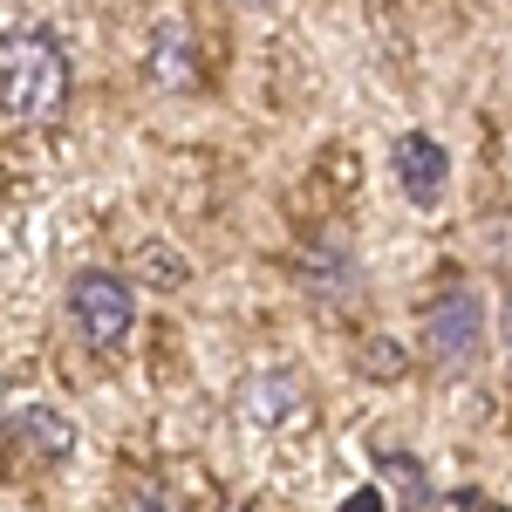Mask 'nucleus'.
I'll return each mask as SVG.
<instances>
[{"mask_svg":"<svg viewBox=\"0 0 512 512\" xmlns=\"http://www.w3.org/2000/svg\"><path fill=\"white\" fill-rule=\"evenodd\" d=\"M69 48L48 35V28H14L0 35V117L14 130H48V123L69 110Z\"/></svg>","mask_w":512,"mask_h":512,"instance_id":"1","label":"nucleus"},{"mask_svg":"<svg viewBox=\"0 0 512 512\" xmlns=\"http://www.w3.org/2000/svg\"><path fill=\"white\" fill-rule=\"evenodd\" d=\"M69 328L89 355H117L137 328V294L117 267H82L69 280Z\"/></svg>","mask_w":512,"mask_h":512,"instance_id":"2","label":"nucleus"},{"mask_svg":"<svg viewBox=\"0 0 512 512\" xmlns=\"http://www.w3.org/2000/svg\"><path fill=\"white\" fill-rule=\"evenodd\" d=\"M485 335H492V315H485V294H478L472 280H451L424 308V355H431L437 369H451V376L485 355Z\"/></svg>","mask_w":512,"mask_h":512,"instance_id":"3","label":"nucleus"},{"mask_svg":"<svg viewBox=\"0 0 512 512\" xmlns=\"http://www.w3.org/2000/svg\"><path fill=\"white\" fill-rule=\"evenodd\" d=\"M294 280H301V294L328 308V315H342L362 301V260H355V246L342 233H308L294 246Z\"/></svg>","mask_w":512,"mask_h":512,"instance_id":"4","label":"nucleus"},{"mask_svg":"<svg viewBox=\"0 0 512 512\" xmlns=\"http://www.w3.org/2000/svg\"><path fill=\"white\" fill-rule=\"evenodd\" d=\"M390 178H396V192L410 198L417 212H437L444 192H451V151H444V137H431V130H403V137L390 144Z\"/></svg>","mask_w":512,"mask_h":512,"instance_id":"5","label":"nucleus"},{"mask_svg":"<svg viewBox=\"0 0 512 512\" xmlns=\"http://www.w3.org/2000/svg\"><path fill=\"white\" fill-rule=\"evenodd\" d=\"M144 82L158 96H192L198 89V48H192V28L178 14L151 21V35H144Z\"/></svg>","mask_w":512,"mask_h":512,"instance_id":"6","label":"nucleus"},{"mask_svg":"<svg viewBox=\"0 0 512 512\" xmlns=\"http://www.w3.org/2000/svg\"><path fill=\"white\" fill-rule=\"evenodd\" d=\"M301 410H308V390H301L294 362H267V369H253L246 390H239V417H246L253 431H287Z\"/></svg>","mask_w":512,"mask_h":512,"instance_id":"7","label":"nucleus"},{"mask_svg":"<svg viewBox=\"0 0 512 512\" xmlns=\"http://www.w3.org/2000/svg\"><path fill=\"white\" fill-rule=\"evenodd\" d=\"M7 437H14L35 465H62V458L76 451V424H69L62 410H48V403H28V410L7 424Z\"/></svg>","mask_w":512,"mask_h":512,"instance_id":"8","label":"nucleus"},{"mask_svg":"<svg viewBox=\"0 0 512 512\" xmlns=\"http://www.w3.org/2000/svg\"><path fill=\"white\" fill-rule=\"evenodd\" d=\"M376 465H383V478H396V499H403V512H424L437 499L431 485H424V465L410 458V451H376Z\"/></svg>","mask_w":512,"mask_h":512,"instance_id":"9","label":"nucleus"},{"mask_svg":"<svg viewBox=\"0 0 512 512\" xmlns=\"http://www.w3.org/2000/svg\"><path fill=\"white\" fill-rule=\"evenodd\" d=\"M355 362H362V376H369V383H396V376H403V349H396L390 335H362Z\"/></svg>","mask_w":512,"mask_h":512,"instance_id":"10","label":"nucleus"},{"mask_svg":"<svg viewBox=\"0 0 512 512\" xmlns=\"http://www.w3.org/2000/svg\"><path fill=\"white\" fill-rule=\"evenodd\" d=\"M144 274L158 280V287H178V280H185V253H171V246H144Z\"/></svg>","mask_w":512,"mask_h":512,"instance_id":"11","label":"nucleus"},{"mask_svg":"<svg viewBox=\"0 0 512 512\" xmlns=\"http://www.w3.org/2000/svg\"><path fill=\"white\" fill-rule=\"evenodd\" d=\"M123 512H185L164 485H130V499H123Z\"/></svg>","mask_w":512,"mask_h":512,"instance_id":"12","label":"nucleus"},{"mask_svg":"<svg viewBox=\"0 0 512 512\" xmlns=\"http://www.w3.org/2000/svg\"><path fill=\"white\" fill-rule=\"evenodd\" d=\"M499 328H506V349H512V301H506V315H499Z\"/></svg>","mask_w":512,"mask_h":512,"instance_id":"13","label":"nucleus"},{"mask_svg":"<svg viewBox=\"0 0 512 512\" xmlns=\"http://www.w3.org/2000/svg\"><path fill=\"white\" fill-rule=\"evenodd\" d=\"M239 7H274V0H239Z\"/></svg>","mask_w":512,"mask_h":512,"instance_id":"14","label":"nucleus"},{"mask_svg":"<svg viewBox=\"0 0 512 512\" xmlns=\"http://www.w3.org/2000/svg\"><path fill=\"white\" fill-rule=\"evenodd\" d=\"M478 512H506V506H485V499H478Z\"/></svg>","mask_w":512,"mask_h":512,"instance_id":"15","label":"nucleus"}]
</instances>
